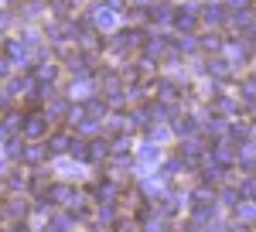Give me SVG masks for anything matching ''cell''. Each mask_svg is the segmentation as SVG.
<instances>
[{"label":"cell","mask_w":256,"mask_h":232,"mask_svg":"<svg viewBox=\"0 0 256 232\" xmlns=\"http://www.w3.org/2000/svg\"><path fill=\"white\" fill-rule=\"evenodd\" d=\"M174 48H178V52H184V55H192V52L198 48V41L192 38V34H184V38H178V41H174Z\"/></svg>","instance_id":"obj_14"},{"label":"cell","mask_w":256,"mask_h":232,"mask_svg":"<svg viewBox=\"0 0 256 232\" xmlns=\"http://www.w3.org/2000/svg\"><path fill=\"white\" fill-rule=\"evenodd\" d=\"M198 18H202V14H195V7H178V10H174V28L192 34L195 24H198Z\"/></svg>","instance_id":"obj_1"},{"label":"cell","mask_w":256,"mask_h":232,"mask_svg":"<svg viewBox=\"0 0 256 232\" xmlns=\"http://www.w3.org/2000/svg\"><path fill=\"white\" fill-rule=\"evenodd\" d=\"M218 202H222L226 208H239V205H242V194H239V188H232V184H229V188H222Z\"/></svg>","instance_id":"obj_7"},{"label":"cell","mask_w":256,"mask_h":232,"mask_svg":"<svg viewBox=\"0 0 256 232\" xmlns=\"http://www.w3.org/2000/svg\"><path fill=\"white\" fill-rule=\"evenodd\" d=\"M242 102L246 106H256V76L242 82Z\"/></svg>","instance_id":"obj_11"},{"label":"cell","mask_w":256,"mask_h":232,"mask_svg":"<svg viewBox=\"0 0 256 232\" xmlns=\"http://www.w3.org/2000/svg\"><path fill=\"white\" fill-rule=\"evenodd\" d=\"M113 150H116V154H126V150H130V140H126V136H116V140H113Z\"/></svg>","instance_id":"obj_20"},{"label":"cell","mask_w":256,"mask_h":232,"mask_svg":"<svg viewBox=\"0 0 256 232\" xmlns=\"http://www.w3.org/2000/svg\"><path fill=\"white\" fill-rule=\"evenodd\" d=\"M106 154H110V144H106V140H96L92 150H89V157H106Z\"/></svg>","instance_id":"obj_19"},{"label":"cell","mask_w":256,"mask_h":232,"mask_svg":"<svg viewBox=\"0 0 256 232\" xmlns=\"http://www.w3.org/2000/svg\"><path fill=\"white\" fill-rule=\"evenodd\" d=\"M158 89H160V92H158L160 99H174V96H178V86L171 82V78H160V82H158Z\"/></svg>","instance_id":"obj_13"},{"label":"cell","mask_w":256,"mask_h":232,"mask_svg":"<svg viewBox=\"0 0 256 232\" xmlns=\"http://www.w3.org/2000/svg\"><path fill=\"white\" fill-rule=\"evenodd\" d=\"M24 134H28V136L44 134V116H28V123H24Z\"/></svg>","instance_id":"obj_9"},{"label":"cell","mask_w":256,"mask_h":232,"mask_svg":"<svg viewBox=\"0 0 256 232\" xmlns=\"http://www.w3.org/2000/svg\"><path fill=\"white\" fill-rule=\"evenodd\" d=\"M89 113H92V116L106 113V102H99V99H92V102H89Z\"/></svg>","instance_id":"obj_21"},{"label":"cell","mask_w":256,"mask_h":232,"mask_svg":"<svg viewBox=\"0 0 256 232\" xmlns=\"http://www.w3.org/2000/svg\"><path fill=\"white\" fill-rule=\"evenodd\" d=\"M226 130H229V126H226V120H222V116H212V120H205V134H226Z\"/></svg>","instance_id":"obj_12"},{"label":"cell","mask_w":256,"mask_h":232,"mask_svg":"<svg viewBox=\"0 0 256 232\" xmlns=\"http://www.w3.org/2000/svg\"><path fill=\"white\" fill-rule=\"evenodd\" d=\"M140 157H144L147 164H154V160H158V157H160V150H158V147H154V144H144V150H140Z\"/></svg>","instance_id":"obj_16"},{"label":"cell","mask_w":256,"mask_h":232,"mask_svg":"<svg viewBox=\"0 0 256 232\" xmlns=\"http://www.w3.org/2000/svg\"><path fill=\"white\" fill-rule=\"evenodd\" d=\"M24 157H28V160H41V150H34V147H31V150H24Z\"/></svg>","instance_id":"obj_24"},{"label":"cell","mask_w":256,"mask_h":232,"mask_svg":"<svg viewBox=\"0 0 256 232\" xmlns=\"http://www.w3.org/2000/svg\"><path fill=\"white\" fill-rule=\"evenodd\" d=\"M239 194H242V202H256V174L239 181Z\"/></svg>","instance_id":"obj_8"},{"label":"cell","mask_w":256,"mask_h":232,"mask_svg":"<svg viewBox=\"0 0 256 232\" xmlns=\"http://www.w3.org/2000/svg\"><path fill=\"white\" fill-rule=\"evenodd\" d=\"M236 160H239V168H256V144H242Z\"/></svg>","instance_id":"obj_5"},{"label":"cell","mask_w":256,"mask_h":232,"mask_svg":"<svg viewBox=\"0 0 256 232\" xmlns=\"http://www.w3.org/2000/svg\"><path fill=\"white\" fill-rule=\"evenodd\" d=\"M147 232H164V222L160 218H147Z\"/></svg>","instance_id":"obj_22"},{"label":"cell","mask_w":256,"mask_h":232,"mask_svg":"<svg viewBox=\"0 0 256 232\" xmlns=\"http://www.w3.org/2000/svg\"><path fill=\"white\" fill-rule=\"evenodd\" d=\"M229 136H232V140H246V136H250V126H242V123H232V126H229Z\"/></svg>","instance_id":"obj_17"},{"label":"cell","mask_w":256,"mask_h":232,"mask_svg":"<svg viewBox=\"0 0 256 232\" xmlns=\"http://www.w3.org/2000/svg\"><path fill=\"white\" fill-rule=\"evenodd\" d=\"M226 55H229V65H236V62H246L250 58V44L239 38V41H229L226 44Z\"/></svg>","instance_id":"obj_3"},{"label":"cell","mask_w":256,"mask_h":232,"mask_svg":"<svg viewBox=\"0 0 256 232\" xmlns=\"http://www.w3.org/2000/svg\"><path fill=\"white\" fill-rule=\"evenodd\" d=\"M236 218L239 222H253L256 218V202H242V205L236 208Z\"/></svg>","instance_id":"obj_10"},{"label":"cell","mask_w":256,"mask_h":232,"mask_svg":"<svg viewBox=\"0 0 256 232\" xmlns=\"http://www.w3.org/2000/svg\"><path fill=\"white\" fill-rule=\"evenodd\" d=\"M205 72L216 76V78H226L229 76V58H208L205 62Z\"/></svg>","instance_id":"obj_4"},{"label":"cell","mask_w":256,"mask_h":232,"mask_svg":"<svg viewBox=\"0 0 256 232\" xmlns=\"http://www.w3.org/2000/svg\"><path fill=\"white\" fill-rule=\"evenodd\" d=\"M216 110H222V113H232V110H236V102H232L229 96H216Z\"/></svg>","instance_id":"obj_18"},{"label":"cell","mask_w":256,"mask_h":232,"mask_svg":"<svg viewBox=\"0 0 256 232\" xmlns=\"http://www.w3.org/2000/svg\"><path fill=\"white\" fill-rule=\"evenodd\" d=\"M202 20L205 24H226L229 20V10H226V4H208V7H202Z\"/></svg>","instance_id":"obj_2"},{"label":"cell","mask_w":256,"mask_h":232,"mask_svg":"<svg viewBox=\"0 0 256 232\" xmlns=\"http://www.w3.org/2000/svg\"><path fill=\"white\" fill-rule=\"evenodd\" d=\"M174 130L181 136H188V140H192V134L198 130V120H195V116H178V120H174Z\"/></svg>","instance_id":"obj_6"},{"label":"cell","mask_w":256,"mask_h":232,"mask_svg":"<svg viewBox=\"0 0 256 232\" xmlns=\"http://www.w3.org/2000/svg\"><path fill=\"white\" fill-rule=\"evenodd\" d=\"M147 134L154 136V140H160V136H168V130H164V126H150V130H147Z\"/></svg>","instance_id":"obj_23"},{"label":"cell","mask_w":256,"mask_h":232,"mask_svg":"<svg viewBox=\"0 0 256 232\" xmlns=\"http://www.w3.org/2000/svg\"><path fill=\"white\" fill-rule=\"evenodd\" d=\"M222 178H226V168L222 164H208L205 168V181H222Z\"/></svg>","instance_id":"obj_15"}]
</instances>
